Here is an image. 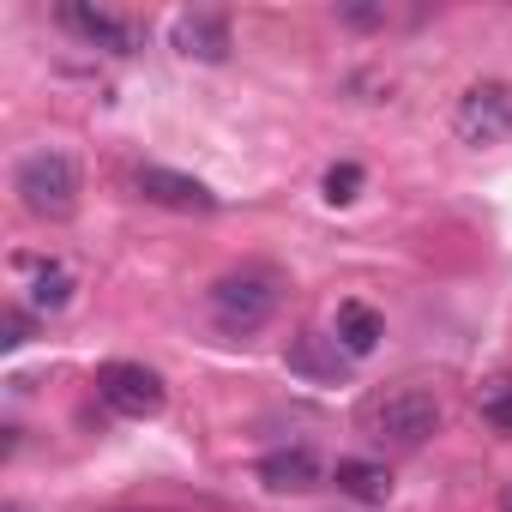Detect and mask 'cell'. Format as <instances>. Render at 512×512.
Here are the masks:
<instances>
[{
    "label": "cell",
    "mask_w": 512,
    "mask_h": 512,
    "mask_svg": "<svg viewBox=\"0 0 512 512\" xmlns=\"http://www.w3.org/2000/svg\"><path fill=\"white\" fill-rule=\"evenodd\" d=\"M338 350L344 356H374V344L386 338V326H380V314L368 308V302H338Z\"/></svg>",
    "instance_id": "obj_10"
},
{
    "label": "cell",
    "mask_w": 512,
    "mask_h": 512,
    "mask_svg": "<svg viewBox=\"0 0 512 512\" xmlns=\"http://www.w3.org/2000/svg\"><path fill=\"white\" fill-rule=\"evenodd\" d=\"M512 133V91L506 85H476L458 103V139L464 145H494Z\"/></svg>",
    "instance_id": "obj_5"
},
{
    "label": "cell",
    "mask_w": 512,
    "mask_h": 512,
    "mask_svg": "<svg viewBox=\"0 0 512 512\" xmlns=\"http://www.w3.org/2000/svg\"><path fill=\"white\" fill-rule=\"evenodd\" d=\"M260 482L278 488V494H302V488H320V458L308 446H290V452H266L260 458Z\"/></svg>",
    "instance_id": "obj_9"
},
{
    "label": "cell",
    "mask_w": 512,
    "mask_h": 512,
    "mask_svg": "<svg viewBox=\"0 0 512 512\" xmlns=\"http://www.w3.org/2000/svg\"><path fill=\"white\" fill-rule=\"evenodd\" d=\"M97 392H103V404L115 410V416H133V422H145V416H157L163 410V374L157 368H145V362H109L103 374H97Z\"/></svg>",
    "instance_id": "obj_4"
},
{
    "label": "cell",
    "mask_w": 512,
    "mask_h": 512,
    "mask_svg": "<svg viewBox=\"0 0 512 512\" xmlns=\"http://www.w3.org/2000/svg\"><path fill=\"white\" fill-rule=\"evenodd\" d=\"M169 43H175L187 61H211V67H217V61H229V49H235V43H229V19H223V13H181V19H175V31H169Z\"/></svg>",
    "instance_id": "obj_7"
},
{
    "label": "cell",
    "mask_w": 512,
    "mask_h": 512,
    "mask_svg": "<svg viewBox=\"0 0 512 512\" xmlns=\"http://www.w3.org/2000/svg\"><path fill=\"white\" fill-rule=\"evenodd\" d=\"M482 416H488L494 428H506V434H512V380H494V386L482 392Z\"/></svg>",
    "instance_id": "obj_15"
},
{
    "label": "cell",
    "mask_w": 512,
    "mask_h": 512,
    "mask_svg": "<svg viewBox=\"0 0 512 512\" xmlns=\"http://www.w3.org/2000/svg\"><path fill=\"white\" fill-rule=\"evenodd\" d=\"M344 19H350V25H362V31H368V25H386V13H380V7H344Z\"/></svg>",
    "instance_id": "obj_17"
},
{
    "label": "cell",
    "mask_w": 512,
    "mask_h": 512,
    "mask_svg": "<svg viewBox=\"0 0 512 512\" xmlns=\"http://www.w3.org/2000/svg\"><path fill=\"white\" fill-rule=\"evenodd\" d=\"M356 193H362V169H356V163H332V169H326V199H332V205H350Z\"/></svg>",
    "instance_id": "obj_14"
},
{
    "label": "cell",
    "mask_w": 512,
    "mask_h": 512,
    "mask_svg": "<svg viewBox=\"0 0 512 512\" xmlns=\"http://www.w3.org/2000/svg\"><path fill=\"white\" fill-rule=\"evenodd\" d=\"M284 302V278L272 266H241L229 278L211 284V320L229 332V338H247V332H260Z\"/></svg>",
    "instance_id": "obj_1"
},
{
    "label": "cell",
    "mask_w": 512,
    "mask_h": 512,
    "mask_svg": "<svg viewBox=\"0 0 512 512\" xmlns=\"http://www.w3.org/2000/svg\"><path fill=\"white\" fill-rule=\"evenodd\" d=\"M362 428L380 440V446H404L416 452L434 428H440V398L428 386H392V392H374L362 404Z\"/></svg>",
    "instance_id": "obj_2"
},
{
    "label": "cell",
    "mask_w": 512,
    "mask_h": 512,
    "mask_svg": "<svg viewBox=\"0 0 512 512\" xmlns=\"http://www.w3.org/2000/svg\"><path fill=\"white\" fill-rule=\"evenodd\" d=\"M290 368L308 374V380H338V374H344V350H338V338L302 332V338L290 344Z\"/></svg>",
    "instance_id": "obj_12"
},
{
    "label": "cell",
    "mask_w": 512,
    "mask_h": 512,
    "mask_svg": "<svg viewBox=\"0 0 512 512\" xmlns=\"http://www.w3.org/2000/svg\"><path fill=\"white\" fill-rule=\"evenodd\" d=\"M61 25H67V31H79L85 43L109 49V55H133V49H139V31H133L127 19L103 13V7H79V0H67V7H61Z\"/></svg>",
    "instance_id": "obj_8"
},
{
    "label": "cell",
    "mask_w": 512,
    "mask_h": 512,
    "mask_svg": "<svg viewBox=\"0 0 512 512\" xmlns=\"http://www.w3.org/2000/svg\"><path fill=\"white\" fill-rule=\"evenodd\" d=\"M338 494H350V500H362V506H386L392 500V476H386V464H368V458H338Z\"/></svg>",
    "instance_id": "obj_11"
},
{
    "label": "cell",
    "mask_w": 512,
    "mask_h": 512,
    "mask_svg": "<svg viewBox=\"0 0 512 512\" xmlns=\"http://www.w3.org/2000/svg\"><path fill=\"white\" fill-rule=\"evenodd\" d=\"M139 193L151 205H169V211H217V193L181 169H163V163H145L139 169Z\"/></svg>",
    "instance_id": "obj_6"
},
{
    "label": "cell",
    "mask_w": 512,
    "mask_h": 512,
    "mask_svg": "<svg viewBox=\"0 0 512 512\" xmlns=\"http://www.w3.org/2000/svg\"><path fill=\"white\" fill-rule=\"evenodd\" d=\"M31 302H37V308H49V314H61V308L73 302V278H67L61 266H43V272H37V284H31Z\"/></svg>",
    "instance_id": "obj_13"
},
{
    "label": "cell",
    "mask_w": 512,
    "mask_h": 512,
    "mask_svg": "<svg viewBox=\"0 0 512 512\" xmlns=\"http://www.w3.org/2000/svg\"><path fill=\"white\" fill-rule=\"evenodd\" d=\"M500 512H512V488H506V500H500Z\"/></svg>",
    "instance_id": "obj_18"
},
{
    "label": "cell",
    "mask_w": 512,
    "mask_h": 512,
    "mask_svg": "<svg viewBox=\"0 0 512 512\" xmlns=\"http://www.w3.org/2000/svg\"><path fill=\"white\" fill-rule=\"evenodd\" d=\"M19 199L31 217H73L79 205V163L67 151H31L19 163Z\"/></svg>",
    "instance_id": "obj_3"
},
{
    "label": "cell",
    "mask_w": 512,
    "mask_h": 512,
    "mask_svg": "<svg viewBox=\"0 0 512 512\" xmlns=\"http://www.w3.org/2000/svg\"><path fill=\"white\" fill-rule=\"evenodd\" d=\"M31 338V320L19 314V308H7V320H0V344H7V350H19Z\"/></svg>",
    "instance_id": "obj_16"
}]
</instances>
